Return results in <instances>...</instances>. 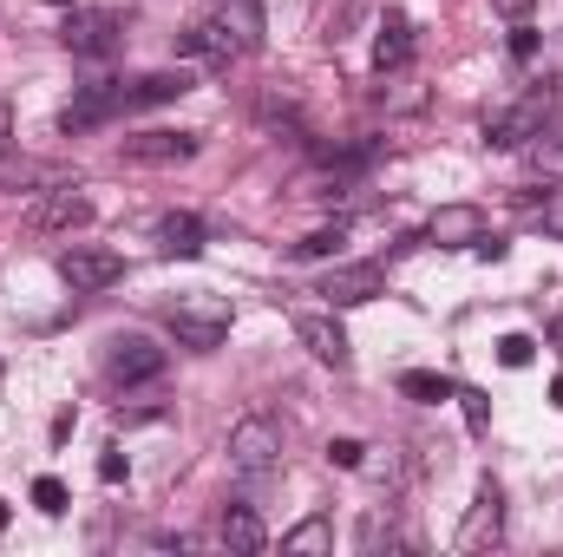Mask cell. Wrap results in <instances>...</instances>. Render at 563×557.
Listing matches in <instances>:
<instances>
[{
    "mask_svg": "<svg viewBox=\"0 0 563 557\" xmlns=\"http://www.w3.org/2000/svg\"><path fill=\"white\" fill-rule=\"evenodd\" d=\"M164 321H170V335H177L184 348L210 354V348H223V341H230V328H236V308H230V295L190 288V295L164 302Z\"/></svg>",
    "mask_w": 563,
    "mask_h": 557,
    "instance_id": "1",
    "label": "cell"
},
{
    "mask_svg": "<svg viewBox=\"0 0 563 557\" xmlns=\"http://www.w3.org/2000/svg\"><path fill=\"white\" fill-rule=\"evenodd\" d=\"M230 466L243 479H269L282 466V426L269 414H243L230 426Z\"/></svg>",
    "mask_w": 563,
    "mask_h": 557,
    "instance_id": "2",
    "label": "cell"
},
{
    "mask_svg": "<svg viewBox=\"0 0 563 557\" xmlns=\"http://www.w3.org/2000/svg\"><path fill=\"white\" fill-rule=\"evenodd\" d=\"M119 33H125L119 7H66V26H59L66 53H79V59H106L119 46Z\"/></svg>",
    "mask_w": 563,
    "mask_h": 557,
    "instance_id": "3",
    "label": "cell"
},
{
    "mask_svg": "<svg viewBox=\"0 0 563 557\" xmlns=\"http://www.w3.org/2000/svg\"><path fill=\"white\" fill-rule=\"evenodd\" d=\"M544 125H551V92H525L518 106H505V112L485 119V144L492 151H525Z\"/></svg>",
    "mask_w": 563,
    "mask_h": 557,
    "instance_id": "4",
    "label": "cell"
},
{
    "mask_svg": "<svg viewBox=\"0 0 563 557\" xmlns=\"http://www.w3.org/2000/svg\"><path fill=\"white\" fill-rule=\"evenodd\" d=\"M59 282L73 288V295H99V288H112V282L125 276V256L119 250H99V243H73V250H59Z\"/></svg>",
    "mask_w": 563,
    "mask_h": 557,
    "instance_id": "5",
    "label": "cell"
},
{
    "mask_svg": "<svg viewBox=\"0 0 563 557\" xmlns=\"http://www.w3.org/2000/svg\"><path fill=\"white\" fill-rule=\"evenodd\" d=\"M40 237H66V230H86L92 223V197H86V184H53V190H40V204H33V217H26Z\"/></svg>",
    "mask_w": 563,
    "mask_h": 557,
    "instance_id": "6",
    "label": "cell"
},
{
    "mask_svg": "<svg viewBox=\"0 0 563 557\" xmlns=\"http://www.w3.org/2000/svg\"><path fill=\"white\" fill-rule=\"evenodd\" d=\"M314 295H321L328 308H361V302L387 295V270H380V263H334L328 276L314 282Z\"/></svg>",
    "mask_w": 563,
    "mask_h": 557,
    "instance_id": "7",
    "label": "cell"
},
{
    "mask_svg": "<svg viewBox=\"0 0 563 557\" xmlns=\"http://www.w3.org/2000/svg\"><path fill=\"white\" fill-rule=\"evenodd\" d=\"M106 374L119 387H139V381H157L164 374V348L151 335H112L106 341Z\"/></svg>",
    "mask_w": 563,
    "mask_h": 557,
    "instance_id": "8",
    "label": "cell"
},
{
    "mask_svg": "<svg viewBox=\"0 0 563 557\" xmlns=\"http://www.w3.org/2000/svg\"><path fill=\"white\" fill-rule=\"evenodd\" d=\"M498 538H505V492L485 479V485H478V499L465 505V525H459V538H452V545H459V551H485V545H498Z\"/></svg>",
    "mask_w": 563,
    "mask_h": 557,
    "instance_id": "9",
    "label": "cell"
},
{
    "mask_svg": "<svg viewBox=\"0 0 563 557\" xmlns=\"http://www.w3.org/2000/svg\"><path fill=\"white\" fill-rule=\"evenodd\" d=\"M295 341L321 361V368H347L354 361V348H347V328L334 321V315H314V308H301L295 315Z\"/></svg>",
    "mask_w": 563,
    "mask_h": 557,
    "instance_id": "10",
    "label": "cell"
},
{
    "mask_svg": "<svg viewBox=\"0 0 563 557\" xmlns=\"http://www.w3.org/2000/svg\"><path fill=\"white\" fill-rule=\"evenodd\" d=\"M125 112V86H92V92H79L66 112H59V132H92V125H106V119H119Z\"/></svg>",
    "mask_w": 563,
    "mask_h": 557,
    "instance_id": "11",
    "label": "cell"
},
{
    "mask_svg": "<svg viewBox=\"0 0 563 557\" xmlns=\"http://www.w3.org/2000/svg\"><path fill=\"white\" fill-rule=\"evenodd\" d=\"M197 132H139V139H125V164H184V157H197Z\"/></svg>",
    "mask_w": 563,
    "mask_h": 557,
    "instance_id": "12",
    "label": "cell"
},
{
    "mask_svg": "<svg viewBox=\"0 0 563 557\" xmlns=\"http://www.w3.org/2000/svg\"><path fill=\"white\" fill-rule=\"evenodd\" d=\"M151 243H157V256H203V223L190 217V210H170V217H157L151 223Z\"/></svg>",
    "mask_w": 563,
    "mask_h": 557,
    "instance_id": "13",
    "label": "cell"
},
{
    "mask_svg": "<svg viewBox=\"0 0 563 557\" xmlns=\"http://www.w3.org/2000/svg\"><path fill=\"white\" fill-rule=\"evenodd\" d=\"M407 59H413V20L394 7V13L380 20V33H374V66H380V73H400Z\"/></svg>",
    "mask_w": 563,
    "mask_h": 557,
    "instance_id": "14",
    "label": "cell"
},
{
    "mask_svg": "<svg viewBox=\"0 0 563 557\" xmlns=\"http://www.w3.org/2000/svg\"><path fill=\"white\" fill-rule=\"evenodd\" d=\"M426 237H432V243H478V237H485V210H478V204H445V210H432Z\"/></svg>",
    "mask_w": 563,
    "mask_h": 557,
    "instance_id": "15",
    "label": "cell"
},
{
    "mask_svg": "<svg viewBox=\"0 0 563 557\" xmlns=\"http://www.w3.org/2000/svg\"><path fill=\"white\" fill-rule=\"evenodd\" d=\"M217 20L230 26L236 53H263V0H217Z\"/></svg>",
    "mask_w": 563,
    "mask_h": 557,
    "instance_id": "16",
    "label": "cell"
},
{
    "mask_svg": "<svg viewBox=\"0 0 563 557\" xmlns=\"http://www.w3.org/2000/svg\"><path fill=\"white\" fill-rule=\"evenodd\" d=\"M190 92V73H144L125 86V112H144V106H170Z\"/></svg>",
    "mask_w": 563,
    "mask_h": 557,
    "instance_id": "17",
    "label": "cell"
},
{
    "mask_svg": "<svg viewBox=\"0 0 563 557\" xmlns=\"http://www.w3.org/2000/svg\"><path fill=\"white\" fill-rule=\"evenodd\" d=\"M177 53H210V59H230V53H236V40H230V26H223L217 13H197V20L177 33Z\"/></svg>",
    "mask_w": 563,
    "mask_h": 557,
    "instance_id": "18",
    "label": "cell"
},
{
    "mask_svg": "<svg viewBox=\"0 0 563 557\" xmlns=\"http://www.w3.org/2000/svg\"><path fill=\"white\" fill-rule=\"evenodd\" d=\"M223 545H230V551H263L269 532H263V518H256L250 505H230V512H223Z\"/></svg>",
    "mask_w": 563,
    "mask_h": 557,
    "instance_id": "19",
    "label": "cell"
},
{
    "mask_svg": "<svg viewBox=\"0 0 563 557\" xmlns=\"http://www.w3.org/2000/svg\"><path fill=\"white\" fill-rule=\"evenodd\" d=\"M400 394H407V401H420V407H439V401H452L459 387H452L445 374H426V368H413V374H400Z\"/></svg>",
    "mask_w": 563,
    "mask_h": 557,
    "instance_id": "20",
    "label": "cell"
},
{
    "mask_svg": "<svg viewBox=\"0 0 563 557\" xmlns=\"http://www.w3.org/2000/svg\"><path fill=\"white\" fill-rule=\"evenodd\" d=\"M334 545V532H328V518H301L288 538H282V551H328Z\"/></svg>",
    "mask_w": 563,
    "mask_h": 557,
    "instance_id": "21",
    "label": "cell"
},
{
    "mask_svg": "<svg viewBox=\"0 0 563 557\" xmlns=\"http://www.w3.org/2000/svg\"><path fill=\"white\" fill-rule=\"evenodd\" d=\"M525 157H531V171H544V177H563V132H558V139H544V132H538V139L525 144Z\"/></svg>",
    "mask_w": 563,
    "mask_h": 557,
    "instance_id": "22",
    "label": "cell"
},
{
    "mask_svg": "<svg viewBox=\"0 0 563 557\" xmlns=\"http://www.w3.org/2000/svg\"><path fill=\"white\" fill-rule=\"evenodd\" d=\"M347 243V223H321V230H308L301 243H295V256H334Z\"/></svg>",
    "mask_w": 563,
    "mask_h": 557,
    "instance_id": "23",
    "label": "cell"
},
{
    "mask_svg": "<svg viewBox=\"0 0 563 557\" xmlns=\"http://www.w3.org/2000/svg\"><path fill=\"white\" fill-rule=\"evenodd\" d=\"M498 361H505V368H531V361H538V341H531V335H505V341H498Z\"/></svg>",
    "mask_w": 563,
    "mask_h": 557,
    "instance_id": "24",
    "label": "cell"
},
{
    "mask_svg": "<svg viewBox=\"0 0 563 557\" xmlns=\"http://www.w3.org/2000/svg\"><path fill=\"white\" fill-rule=\"evenodd\" d=\"M33 505H40L46 518H59L73 499H66V485H59V479H33Z\"/></svg>",
    "mask_w": 563,
    "mask_h": 557,
    "instance_id": "25",
    "label": "cell"
},
{
    "mask_svg": "<svg viewBox=\"0 0 563 557\" xmlns=\"http://www.w3.org/2000/svg\"><path fill=\"white\" fill-rule=\"evenodd\" d=\"M452 401L465 407V426H472V433H485V426H492V401H485V394H472V387H459Z\"/></svg>",
    "mask_w": 563,
    "mask_h": 557,
    "instance_id": "26",
    "label": "cell"
},
{
    "mask_svg": "<svg viewBox=\"0 0 563 557\" xmlns=\"http://www.w3.org/2000/svg\"><path fill=\"white\" fill-rule=\"evenodd\" d=\"M328 459H334L341 472H361V459H367V446H361V439H328Z\"/></svg>",
    "mask_w": 563,
    "mask_h": 557,
    "instance_id": "27",
    "label": "cell"
},
{
    "mask_svg": "<svg viewBox=\"0 0 563 557\" xmlns=\"http://www.w3.org/2000/svg\"><path fill=\"white\" fill-rule=\"evenodd\" d=\"M505 250H511L505 237H478V243H472V256H478V263H505Z\"/></svg>",
    "mask_w": 563,
    "mask_h": 557,
    "instance_id": "28",
    "label": "cell"
},
{
    "mask_svg": "<svg viewBox=\"0 0 563 557\" xmlns=\"http://www.w3.org/2000/svg\"><path fill=\"white\" fill-rule=\"evenodd\" d=\"M125 472H132V466H125V452H106V459H99V479H106V485H119Z\"/></svg>",
    "mask_w": 563,
    "mask_h": 557,
    "instance_id": "29",
    "label": "cell"
},
{
    "mask_svg": "<svg viewBox=\"0 0 563 557\" xmlns=\"http://www.w3.org/2000/svg\"><path fill=\"white\" fill-rule=\"evenodd\" d=\"M511 53L531 59V53H538V33H531V26H511Z\"/></svg>",
    "mask_w": 563,
    "mask_h": 557,
    "instance_id": "30",
    "label": "cell"
},
{
    "mask_svg": "<svg viewBox=\"0 0 563 557\" xmlns=\"http://www.w3.org/2000/svg\"><path fill=\"white\" fill-rule=\"evenodd\" d=\"M538 223H544V230H558V237H563V190L551 197V204H544V210H538Z\"/></svg>",
    "mask_w": 563,
    "mask_h": 557,
    "instance_id": "31",
    "label": "cell"
},
{
    "mask_svg": "<svg viewBox=\"0 0 563 557\" xmlns=\"http://www.w3.org/2000/svg\"><path fill=\"white\" fill-rule=\"evenodd\" d=\"M492 7H498V13H505V20H525V13H531V7H538V0H492Z\"/></svg>",
    "mask_w": 563,
    "mask_h": 557,
    "instance_id": "32",
    "label": "cell"
},
{
    "mask_svg": "<svg viewBox=\"0 0 563 557\" xmlns=\"http://www.w3.org/2000/svg\"><path fill=\"white\" fill-rule=\"evenodd\" d=\"M7 139H13V112H7V99H0V151H7Z\"/></svg>",
    "mask_w": 563,
    "mask_h": 557,
    "instance_id": "33",
    "label": "cell"
},
{
    "mask_svg": "<svg viewBox=\"0 0 563 557\" xmlns=\"http://www.w3.org/2000/svg\"><path fill=\"white\" fill-rule=\"evenodd\" d=\"M551 407H563V374L551 381Z\"/></svg>",
    "mask_w": 563,
    "mask_h": 557,
    "instance_id": "34",
    "label": "cell"
},
{
    "mask_svg": "<svg viewBox=\"0 0 563 557\" xmlns=\"http://www.w3.org/2000/svg\"><path fill=\"white\" fill-rule=\"evenodd\" d=\"M7 518H13V512H7V499H0V525H7Z\"/></svg>",
    "mask_w": 563,
    "mask_h": 557,
    "instance_id": "35",
    "label": "cell"
},
{
    "mask_svg": "<svg viewBox=\"0 0 563 557\" xmlns=\"http://www.w3.org/2000/svg\"><path fill=\"white\" fill-rule=\"evenodd\" d=\"M46 7H79V0H46Z\"/></svg>",
    "mask_w": 563,
    "mask_h": 557,
    "instance_id": "36",
    "label": "cell"
},
{
    "mask_svg": "<svg viewBox=\"0 0 563 557\" xmlns=\"http://www.w3.org/2000/svg\"><path fill=\"white\" fill-rule=\"evenodd\" d=\"M558 341H563V315H558Z\"/></svg>",
    "mask_w": 563,
    "mask_h": 557,
    "instance_id": "37",
    "label": "cell"
}]
</instances>
